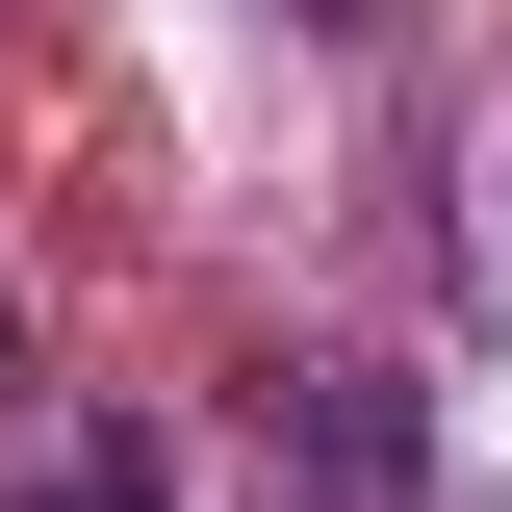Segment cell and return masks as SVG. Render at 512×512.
I'll return each mask as SVG.
<instances>
[{
	"label": "cell",
	"mask_w": 512,
	"mask_h": 512,
	"mask_svg": "<svg viewBox=\"0 0 512 512\" xmlns=\"http://www.w3.org/2000/svg\"><path fill=\"white\" fill-rule=\"evenodd\" d=\"M282 487L308 512H436V384L410 359H308L282 384Z\"/></svg>",
	"instance_id": "6da1fadb"
},
{
	"label": "cell",
	"mask_w": 512,
	"mask_h": 512,
	"mask_svg": "<svg viewBox=\"0 0 512 512\" xmlns=\"http://www.w3.org/2000/svg\"><path fill=\"white\" fill-rule=\"evenodd\" d=\"M0 359H26V308H0Z\"/></svg>",
	"instance_id": "7a4b0ae2"
}]
</instances>
